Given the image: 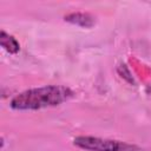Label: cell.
Here are the masks:
<instances>
[{"instance_id":"277c9868","label":"cell","mask_w":151,"mask_h":151,"mask_svg":"<svg viewBox=\"0 0 151 151\" xmlns=\"http://www.w3.org/2000/svg\"><path fill=\"white\" fill-rule=\"evenodd\" d=\"M0 45L1 47H4L8 53L15 54L19 52L20 50V45L17 41L15 38H13L12 35L7 34L5 31H1V35H0Z\"/></svg>"},{"instance_id":"6da1fadb","label":"cell","mask_w":151,"mask_h":151,"mask_svg":"<svg viewBox=\"0 0 151 151\" xmlns=\"http://www.w3.org/2000/svg\"><path fill=\"white\" fill-rule=\"evenodd\" d=\"M72 96L73 92L68 87L60 85L35 87L15 96L11 101V107L14 110H39L59 105Z\"/></svg>"},{"instance_id":"3957f363","label":"cell","mask_w":151,"mask_h":151,"mask_svg":"<svg viewBox=\"0 0 151 151\" xmlns=\"http://www.w3.org/2000/svg\"><path fill=\"white\" fill-rule=\"evenodd\" d=\"M65 20L81 27H92L94 25V18L88 13H71L65 15Z\"/></svg>"},{"instance_id":"7a4b0ae2","label":"cell","mask_w":151,"mask_h":151,"mask_svg":"<svg viewBox=\"0 0 151 151\" xmlns=\"http://www.w3.org/2000/svg\"><path fill=\"white\" fill-rule=\"evenodd\" d=\"M74 145L88 151H143V149L119 140L104 139L99 137L80 136L74 138Z\"/></svg>"}]
</instances>
